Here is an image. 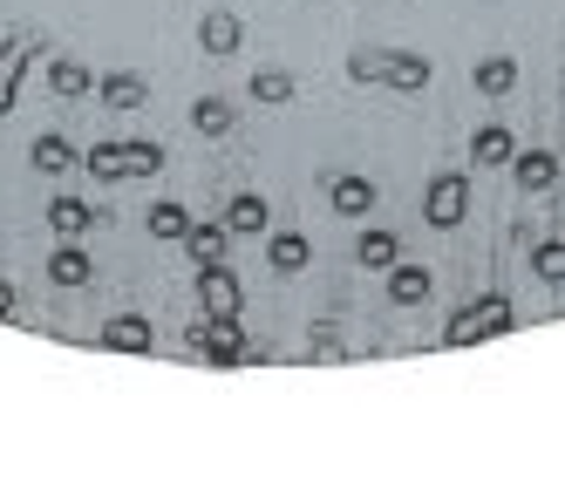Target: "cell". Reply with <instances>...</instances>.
<instances>
[{
  "mask_svg": "<svg viewBox=\"0 0 565 503\" xmlns=\"http://www.w3.org/2000/svg\"><path fill=\"white\" fill-rule=\"evenodd\" d=\"M328 204H334L341 218H369L375 204H382V191H375V178H334L328 184Z\"/></svg>",
  "mask_w": 565,
  "mask_h": 503,
  "instance_id": "14",
  "label": "cell"
},
{
  "mask_svg": "<svg viewBox=\"0 0 565 503\" xmlns=\"http://www.w3.org/2000/svg\"><path fill=\"white\" fill-rule=\"evenodd\" d=\"M34 55H42V41H34V34H8V41H0V116L14 109L21 75L34 68Z\"/></svg>",
  "mask_w": 565,
  "mask_h": 503,
  "instance_id": "6",
  "label": "cell"
},
{
  "mask_svg": "<svg viewBox=\"0 0 565 503\" xmlns=\"http://www.w3.org/2000/svg\"><path fill=\"white\" fill-rule=\"evenodd\" d=\"M246 96H253V103H266V109H279V103H294V96H300V82H294L287 68H259Z\"/></svg>",
  "mask_w": 565,
  "mask_h": 503,
  "instance_id": "22",
  "label": "cell"
},
{
  "mask_svg": "<svg viewBox=\"0 0 565 503\" xmlns=\"http://www.w3.org/2000/svg\"><path fill=\"white\" fill-rule=\"evenodd\" d=\"M198 307H205V313H238V307H246V286H238V272L225 259L198 266Z\"/></svg>",
  "mask_w": 565,
  "mask_h": 503,
  "instance_id": "7",
  "label": "cell"
},
{
  "mask_svg": "<svg viewBox=\"0 0 565 503\" xmlns=\"http://www.w3.org/2000/svg\"><path fill=\"white\" fill-rule=\"evenodd\" d=\"M511 157H518V137L504 130V122H483V130L470 137V163H477V171H511Z\"/></svg>",
  "mask_w": 565,
  "mask_h": 503,
  "instance_id": "10",
  "label": "cell"
},
{
  "mask_svg": "<svg viewBox=\"0 0 565 503\" xmlns=\"http://www.w3.org/2000/svg\"><path fill=\"white\" fill-rule=\"evenodd\" d=\"M28 163H34L42 178H62V171H75V163H83V150L49 130V137H34V143H28Z\"/></svg>",
  "mask_w": 565,
  "mask_h": 503,
  "instance_id": "15",
  "label": "cell"
},
{
  "mask_svg": "<svg viewBox=\"0 0 565 503\" xmlns=\"http://www.w3.org/2000/svg\"><path fill=\"white\" fill-rule=\"evenodd\" d=\"M49 89L75 103V96H89V89H96V75H89L83 62H55V68H49Z\"/></svg>",
  "mask_w": 565,
  "mask_h": 503,
  "instance_id": "26",
  "label": "cell"
},
{
  "mask_svg": "<svg viewBox=\"0 0 565 503\" xmlns=\"http://www.w3.org/2000/svg\"><path fill=\"white\" fill-rule=\"evenodd\" d=\"M354 259L369 266V272H388V266L402 259V238H395V232H361V245H354Z\"/></svg>",
  "mask_w": 565,
  "mask_h": 503,
  "instance_id": "23",
  "label": "cell"
},
{
  "mask_svg": "<svg viewBox=\"0 0 565 503\" xmlns=\"http://www.w3.org/2000/svg\"><path fill=\"white\" fill-rule=\"evenodd\" d=\"M511 178H518V191H552L558 184V157L552 150H518L511 157Z\"/></svg>",
  "mask_w": 565,
  "mask_h": 503,
  "instance_id": "17",
  "label": "cell"
},
{
  "mask_svg": "<svg viewBox=\"0 0 565 503\" xmlns=\"http://www.w3.org/2000/svg\"><path fill=\"white\" fill-rule=\"evenodd\" d=\"M307 259H313V245H307L300 232H273V245H266V266H273V272L294 279V272H307Z\"/></svg>",
  "mask_w": 565,
  "mask_h": 503,
  "instance_id": "19",
  "label": "cell"
},
{
  "mask_svg": "<svg viewBox=\"0 0 565 503\" xmlns=\"http://www.w3.org/2000/svg\"><path fill=\"white\" fill-rule=\"evenodd\" d=\"M246 327H238V313H205L184 327V354L205 361V367H246Z\"/></svg>",
  "mask_w": 565,
  "mask_h": 503,
  "instance_id": "2",
  "label": "cell"
},
{
  "mask_svg": "<svg viewBox=\"0 0 565 503\" xmlns=\"http://www.w3.org/2000/svg\"><path fill=\"white\" fill-rule=\"evenodd\" d=\"M96 218H103V212H96L89 197H68V191H62V197H49V232H55V238H83Z\"/></svg>",
  "mask_w": 565,
  "mask_h": 503,
  "instance_id": "13",
  "label": "cell"
},
{
  "mask_svg": "<svg viewBox=\"0 0 565 503\" xmlns=\"http://www.w3.org/2000/svg\"><path fill=\"white\" fill-rule=\"evenodd\" d=\"M238 41H246V21H238L232 8H212L205 21H198V49H205V55H238Z\"/></svg>",
  "mask_w": 565,
  "mask_h": 503,
  "instance_id": "9",
  "label": "cell"
},
{
  "mask_svg": "<svg viewBox=\"0 0 565 503\" xmlns=\"http://www.w3.org/2000/svg\"><path fill=\"white\" fill-rule=\"evenodd\" d=\"M143 225H150V238H157V245H184V232H191V212H184L178 197H164V204H150V218H143Z\"/></svg>",
  "mask_w": 565,
  "mask_h": 503,
  "instance_id": "20",
  "label": "cell"
},
{
  "mask_svg": "<svg viewBox=\"0 0 565 503\" xmlns=\"http://www.w3.org/2000/svg\"><path fill=\"white\" fill-rule=\"evenodd\" d=\"M429 292H436L429 266H416V259H395L388 266V307H423Z\"/></svg>",
  "mask_w": 565,
  "mask_h": 503,
  "instance_id": "11",
  "label": "cell"
},
{
  "mask_svg": "<svg viewBox=\"0 0 565 503\" xmlns=\"http://www.w3.org/2000/svg\"><path fill=\"white\" fill-rule=\"evenodd\" d=\"M266 225H273V204H266L259 191H238L232 212H225V232H232V238H259Z\"/></svg>",
  "mask_w": 565,
  "mask_h": 503,
  "instance_id": "16",
  "label": "cell"
},
{
  "mask_svg": "<svg viewBox=\"0 0 565 503\" xmlns=\"http://www.w3.org/2000/svg\"><path fill=\"white\" fill-rule=\"evenodd\" d=\"M348 82H382V89H395V96H423L429 82H436V68H429V55L354 49V55H348Z\"/></svg>",
  "mask_w": 565,
  "mask_h": 503,
  "instance_id": "1",
  "label": "cell"
},
{
  "mask_svg": "<svg viewBox=\"0 0 565 503\" xmlns=\"http://www.w3.org/2000/svg\"><path fill=\"white\" fill-rule=\"evenodd\" d=\"M49 279H55L62 292H75V286H89V279H96V259H89V252L75 245V238H62V245L49 252Z\"/></svg>",
  "mask_w": 565,
  "mask_h": 503,
  "instance_id": "12",
  "label": "cell"
},
{
  "mask_svg": "<svg viewBox=\"0 0 565 503\" xmlns=\"http://www.w3.org/2000/svg\"><path fill=\"white\" fill-rule=\"evenodd\" d=\"M518 89V62L511 55H483L477 62V96H511Z\"/></svg>",
  "mask_w": 565,
  "mask_h": 503,
  "instance_id": "21",
  "label": "cell"
},
{
  "mask_svg": "<svg viewBox=\"0 0 565 503\" xmlns=\"http://www.w3.org/2000/svg\"><path fill=\"white\" fill-rule=\"evenodd\" d=\"M191 130H198V137H225V130H232V103H225V96H198V103H191Z\"/></svg>",
  "mask_w": 565,
  "mask_h": 503,
  "instance_id": "25",
  "label": "cell"
},
{
  "mask_svg": "<svg viewBox=\"0 0 565 503\" xmlns=\"http://www.w3.org/2000/svg\"><path fill=\"white\" fill-rule=\"evenodd\" d=\"M96 96H103L109 109H143V103H150V82H143V75H130V68H116V75H103V82H96Z\"/></svg>",
  "mask_w": 565,
  "mask_h": 503,
  "instance_id": "18",
  "label": "cell"
},
{
  "mask_svg": "<svg viewBox=\"0 0 565 503\" xmlns=\"http://www.w3.org/2000/svg\"><path fill=\"white\" fill-rule=\"evenodd\" d=\"M225 245H232V232H225V225H198V218H191V232H184V252H191L198 266L225 259Z\"/></svg>",
  "mask_w": 565,
  "mask_h": 503,
  "instance_id": "24",
  "label": "cell"
},
{
  "mask_svg": "<svg viewBox=\"0 0 565 503\" xmlns=\"http://www.w3.org/2000/svg\"><path fill=\"white\" fill-rule=\"evenodd\" d=\"M511 327H518L511 300H504V292H483V300H470L450 327H443V347H477V341H491V333H511Z\"/></svg>",
  "mask_w": 565,
  "mask_h": 503,
  "instance_id": "4",
  "label": "cell"
},
{
  "mask_svg": "<svg viewBox=\"0 0 565 503\" xmlns=\"http://www.w3.org/2000/svg\"><path fill=\"white\" fill-rule=\"evenodd\" d=\"M463 218H470V178H463V171H436L429 191H423V225L457 232Z\"/></svg>",
  "mask_w": 565,
  "mask_h": 503,
  "instance_id": "5",
  "label": "cell"
},
{
  "mask_svg": "<svg viewBox=\"0 0 565 503\" xmlns=\"http://www.w3.org/2000/svg\"><path fill=\"white\" fill-rule=\"evenodd\" d=\"M103 347H109V354H150V347H157L150 313H116V320L103 327Z\"/></svg>",
  "mask_w": 565,
  "mask_h": 503,
  "instance_id": "8",
  "label": "cell"
},
{
  "mask_svg": "<svg viewBox=\"0 0 565 503\" xmlns=\"http://www.w3.org/2000/svg\"><path fill=\"white\" fill-rule=\"evenodd\" d=\"M164 157H171L164 143H96V150H83V171L96 184H124V178H157Z\"/></svg>",
  "mask_w": 565,
  "mask_h": 503,
  "instance_id": "3",
  "label": "cell"
},
{
  "mask_svg": "<svg viewBox=\"0 0 565 503\" xmlns=\"http://www.w3.org/2000/svg\"><path fill=\"white\" fill-rule=\"evenodd\" d=\"M532 272H539L545 286H565V238H545V245L532 252Z\"/></svg>",
  "mask_w": 565,
  "mask_h": 503,
  "instance_id": "27",
  "label": "cell"
},
{
  "mask_svg": "<svg viewBox=\"0 0 565 503\" xmlns=\"http://www.w3.org/2000/svg\"><path fill=\"white\" fill-rule=\"evenodd\" d=\"M0 320H14V286L0 279Z\"/></svg>",
  "mask_w": 565,
  "mask_h": 503,
  "instance_id": "28",
  "label": "cell"
}]
</instances>
